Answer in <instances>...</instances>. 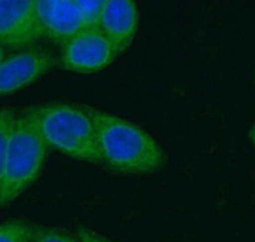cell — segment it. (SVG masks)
<instances>
[{"instance_id": "1", "label": "cell", "mask_w": 255, "mask_h": 242, "mask_svg": "<svg viewBox=\"0 0 255 242\" xmlns=\"http://www.w3.org/2000/svg\"><path fill=\"white\" fill-rule=\"evenodd\" d=\"M97 136L101 163L118 173L143 175L165 163L162 148L135 124L113 114L87 107Z\"/></svg>"}, {"instance_id": "2", "label": "cell", "mask_w": 255, "mask_h": 242, "mask_svg": "<svg viewBox=\"0 0 255 242\" xmlns=\"http://www.w3.org/2000/svg\"><path fill=\"white\" fill-rule=\"evenodd\" d=\"M23 114L33 122L49 148L78 161L101 163L96 129L87 107L50 102L28 107Z\"/></svg>"}, {"instance_id": "3", "label": "cell", "mask_w": 255, "mask_h": 242, "mask_svg": "<svg viewBox=\"0 0 255 242\" xmlns=\"http://www.w3.org/2000/svg\"><path fill=\"white\" fill-rule=\"evenodd\" d=\"M47 149L49 147L33 122L23 113L15 116L0 185V207L13 202L37 180Z\"/></svg>"}, {"instance_id": "4", "label": "cell", "mask_w": 255, "mask_h": 242, "mask_svg": "<svg viewBox=\"0 0 255 242\" xmlns=\"http://www.w3.org/2000/svg\"><path fill=\"white\" fill-rule=\"evenodd\" d=\"M115 50L100 27L87 28L61 45V65L70 72L90 74L109 67Z\"/></svg>"}, {"instance_id": "5", "label": "cell", "mask_w": 255, "mask_h": 242, "mask_svg": "<svg viewBox=\"0 0 255 242\" xmlns=\"http://www.w3.org/2000/svg\"><path fill=\"white\" fill-rule=\"evenodd\" d=\"M42 37L36 0H0V45L22 49Z\"/></svg>"}, {"instance_id": "6", "label": "cell", "mask_w": 255, "mask_h": 242, "mask_svg": "<svg viewBox=\"0 0 255 242\" xmlns=\"http://www.w3.org/2000/svg\"><path fill=\"white\" fill-rule=\"evenodd\" d=\"M55 65L49 51L29 49L6 58L0 64V97L26 88Z\"/></svg>"}, {"instance_id": "7", "label": "cell", "mask_w": 255, "mask_h": 242, "mask_svg": "<svg viewBox=\"0 0 255 242\" xmlns=\"http://www.w3.org/2000/svg\"><path fill=\"white\" fill-rule=\"evenodd\" d=\"M36 12L44 37L60 45L88 28L76 0H36Z\"/></svg>"}, {"instance_id": "8", "label": "cell", "mask_w": 255, "mask_h": 242, "mask_svg": "<svg viewBox=\"0 0 255 242\" xmlns=\"http://www.w3.org/2000/svg\"><path fill=\"white\" fill-rule=\"evenodd\" d=\"M139 10L131 0H106L100 29L109 38L116 55L130 46L138 31Z\"/></svg>"}, {"instance_id": "9", "label": "cell", "mask_w": 255, "mask_h": 242, "mask_svg": "<svg viewBox=\"0 0 255 242\" xmlns=\"http://www.w3.org/2000/svg\"><path fill=\"white\" fill-rule=\"evenodd\" d=\"M32 226L22 221L0 225V242H31Z\"/></svg>"}, {"instance_id": "10", "label": "cell", "mask_w": 255, "mask_h": 242, "mask_svg": "<svg viewBox=\"0 0 255 242\" xmlns=\"http://www.w3.org/2000/svg\"><path fill=\"white\" fill-rule=\"evenodd\" d=\"M14 119L15 114L13 113L12 110H3V111H0V185H1V181H3L9 136H10V131H12Z\"/></svg>"}, {"instance_id": "11", "label": "cell", "mask_w": 255, "mask_h": 242, "mask_svg": "<svg viewBox=\"0 0 255 242\" xmlns=\"http://www.w3.org/2000/svg\"><path fill=\"white\" fill-rule=\"evenodd\" d=\"M31 242H81L78 236L74 237L72 234L64 230L45 226H32Z\"/></svg>"}, {"instance_id": "12", "label": "cell", "mask_w": 255, "mask_h": 242, "mask_svg": "<svg viewBox=\"0 0 255 242\" xmlns=\"http://www.w3.org/2000/svg\"><path fill=\"white\" fill-rule=\"evenodd\" d=\"M76 4L88 28L99 27L106 0H76Z\"/></svg>"}, {"instance_id": "13", "label": "cell", "mask_w": 255, "mask_h": 242, "mask_svg": "<svg viewBox=\"0 0 255 242\" xmlns=\"http://www.w3.org/2000/svg\"><path fill=\"white\" fill-rule=\"evenodd\" d=\"M79 241L81 242H114L111 240L106 239V237L101 236V235L96 234L95 231L88 230V228L81 227L77 232Z\"/></svg>"}, {"instance_id": "14", "label": "cell", "mask_w": 255, "mask_h": 242, "mask_svg": "<svg viewBox=\"0 0 255 242\" xmlns=\"http://www.w3.org/2000/svg\"><path fill=\"white\" fill-rule=\"evenodd\" d=\"M5 59H6V56H5V49H4L3 45H0V64L3 63V61L5 60Z\"/></svg>"}, {"instance_id": "15", "label": "cell", "mask_w": 255, "mask_h": 242, "mask_svg": "<svg viewBox=\"0 0 255 242\" xmlns=\"http://www.w3.org/2000/svg\"><path fill=\"white\" fill-rule=\"evenodd\" d=\"M252 139H253V141H254V144H255V125H254V127H253V130H252Z\"/></svg>"}]
</instances>
